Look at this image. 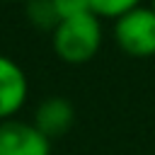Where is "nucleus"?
Here are the masks:
<instances>
[{
  "label": "nucleus",
  "mask_w": 155,
  "mask_h": 155,
  "mask_svg": "<svg viewBox=\"0 0 155 155\" xmlns=\"http://www.w3.org/2000/svg\"><path fill=\"white\" fill-rule=\"evenodd\" d=\"M114 39L119 48L133 58L155 56V12L153 7H136L114 22Z\"/></svg>",
  "instance_id": "nucleus-2"
},
{
  "label": "nucleus",
  "mask_w": 155,
  "mask_h": 155,
  "mask_svg": "<svg viewBox=\"0 0 155 155\" xmlns=\"http://www.w3.org/2000/svg\"><path fill=\"white\" fill-rule=\"evenodd\" d=\"M150 7H153V12H155V0H153V5H150Z\"/></svg>",
  "instance_id": "nucleus-9"
},
{
  "label": "nucleus",
  "mask_w": 155,
  "mask_h": 155,
  "mask_svg": "<svg viewBox=\"0 0 155 155\" xmlns=\"http://www.w3.org/2000/svg\"><path fill=\"white\" fill-rule=\"evenodd\" d=\"M27 92L29 85L24 70L12 58L0 53V121H10V116L22 109Z\"/></svg>",
  "instance_id": "nucleus-4"
},
{
  "label": "nucleus",
  "mask_w": 155,
  "mask_h": 155,
  "mask_svg": "<svg viewBox=\"0 0 155 155\" xmlns=\"http://www.w3.org/2000/svg\"><path fill=\"white\" fill-rule=\"evenodd\" d=\"M0 155H51V140L27 121H0Z\"/></svg>",
  "instance_id": "nucleus-3"
},
{
  "label": "nucleus",
  "mask_w": 155,
  "mask_h": 155,
  "mask_svg": "<svg viewBox=\"0 0 155 155\" xmlns=\"http://www.w3.org/2000/svg\"><path fill=\"white\" fill-rule=\"evenodd\" d=\"M56 5V12L63 19H70V17H80V15H87L92 12L90 10V0H53Z\"/></svg>",
  "instance_id": "nucleus-8"
},
{
  "label": "nucleus",
  "mask_w": 155,
  "mask_h": 155,
  "mask_svg": "<svg viewBox=\"0 0 155 155\" xmlns=\"http://www.w3.org/2000/svg\"><path fill=\"white\" fill-rule=\"evenodd\" d=\"M24 2H29V0H24Z\"/></svg>",
  "instance_id": "nucleus-10"
},
{
  "label": "nucleus",
  "mask_w": 155,
  "mask_h": 155,
  "mask_svg": "<svg viewBox=\"0 0 155 155\" xmlns=\"http://www.w3.org/2000/svg\"><path fill=\"white\" fill-rule=\"evenodd\" d=\"M73 104L63 97H48L39 104L36 114H34V126L51 140L56 136H63L70 126H73Z\"/></svg>",
  "instance_id": "nucleus-5"
},
{
  "label": "nucleus",
  "mask_w": 155,
  "mask_h": 155,
  "mask_svg": "<svg viewBox=\"0 0 155 155\" xmlns=\"http://www.w3.org/2000/svg\"><path fill=\"white\" fill-rule=\"evenodd\" d=\"M27 17H29V22L34 24V27H39V29H56L58 24H61V17H58V12H56V5H53V0H29L27 2Z\"/></svg>",
  "instance_id": "nucleus-6"
},
{
  "label": "nucleus",
  "mask_w": 155,
  "mask_h": 155,
  "mask_svg": "<svg viewBox=\"0 0 155 155\" xmlns=\"http://www.w3.org/2000/svg\"><path fill=\"white\" fill-rule=\"evenodd\" d=\"M140 7V0H90V10L97 17H111L119 19L126 12Z\"/></svg>",
  "instance_id": "nucleus-7"
},
{
  "label": "nucleus",
  "mask_w": 155,
  "mask_h": 155,
  "mask_svg": "<svg viewBox=\"0 0 155 155\" xmlns=\"http://www.w3.org/2000/svg\"><path fill=\"white\" fill-rule=\"evenodd\" d=\"M102 44V24L99 17L87 12L80 17L63 19L53 29V51L65 63H87L94 58Z\"/></svg>",
  "instance_id": "nucleus-1"
}]
</instances>
